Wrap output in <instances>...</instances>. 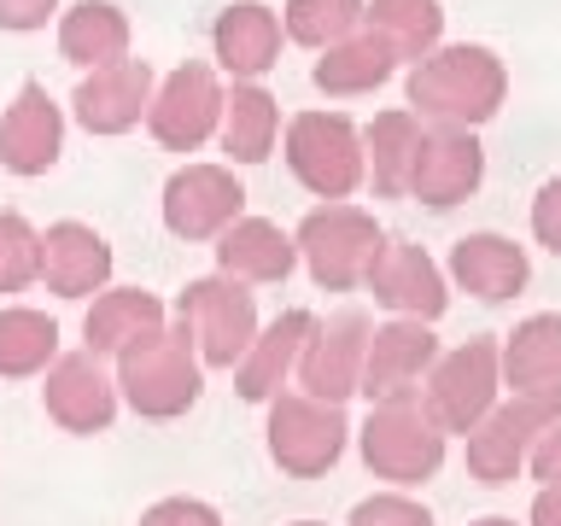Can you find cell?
<instances>
[{
	"instance_id": "cell-1",
	"label": "cell",
	"mask_w": 561,
	"mask_h": 526,
	"mask_svg": "<svg viewBox=\"0 0 561 526\" xmlns=\"http://www.w3.org/2000/svg\"><path fill=\"white\" fill-rule=\"evenodd\" d=\"M403 100V112H415L427 129H480L508 100V65L480 42H438L410 65Z\"/></svg>"
},
{
	"instance_id": "cell-2",
	"label": "cell",
	"mask_w": 561,
	"mask_h": 526,
	"mask_svg": "<svg viewBox=\"0 0 561 526\" xmlns=\"http://www.w3.org/2000/svg\"><path fill=\"white\" fill-rule=\"evenodd\" d=\"M112 380H117V403H129L140 421H175L205 392V368L175 322H164L158 333H147V340H135L123 351Z\"/></svg>"
},
{
	"instance_id": "cell-3",
	"label": "cell",
	"mask_w": 561,
	"mask_h": 526,
	"mask_svg": "<svg viewBox=\"0 0 561 526\" xmlns=\"http://www.w3.org/2000/svg\"><path fill=\"white\" fill-rule=\"evenodd\" d=\"M293 245L322 293H357L386 245V228L375 222V210H363L351 199H322L293 228Z\"/></svg>"
},
{
	"instance_id": "cell-4",
	"label": "cell",
	"mask_w": 561,
	"mask_h": 526,
	"mask_svg": "<svg viewBox=\"0 0 561 526\" xmlns=\"http://www.w3.org/2000/svg\"><path fill=\"white\" fill-rule=\"evenodd\" d=\"M445 445L450 438L421 415L415 398H386V403H368V421L357 427V456L363 468L386 480L392 491H410V485H427L438 468H445Z\"/></svg>"
},
{
	"instance_id": "cell-5",
	"label": "cell",
	"mask_w": 561,
	"mask_h": 526,
	"mask_svg": "<svg viewBox=\"0 0 561 526\" xmlns=\"http://www.w3.org/2000/svg\"><path fill=\"white\" fill-rule=\"evenodd\" d=\"M280 152H287L293 182L316 199H351L368 182L363 129L345 112H298L280 123Z\"/></svg>"
},
{
	"instance_id": "cell-6",
	"label": "cell",
	"mask_w": 561,
	"mask_h": 526,
	"mask_svg": "<svg viewBox=\"0 0 561 526\" xmlns=\"http://www.w3.org/2000/svg\"><path fill=\"white\" fill-rule=\"evenodd\" d=\"M170 322L182 328L199 368H234L245 357V345L257 340V298H252V287H240L228 275H193L175 293Z\"/></svg>"
},
{
	"instance_id": "cell-7",
	"label": "cell",
	"mask_w": 561,
	"mask_h": 526,
	"mask_svg": "<svg viewBox=\"0 0 561 526\" xmlns=\"http://www.w3.org/2000/svg\"><path fill=\"white\" fill-rule=\"evenodd\" d=\"M503 398V368H497V340H462L456 351H438L427 380H421V415L438 433H473V421L491 415V403Z\"/></svg>"
},
{
	"instance_id": "cell-8",
	"label": "cell",
	"mask_w": 561,
	"mask_h": 526,
	"mask_svg": "<svg viewBox=\"0 0 561 526\" xmlns=\"http://www.w3.org/2000/svg\"><path fill=\"white\" fill-rule=\"evenodd\" d=\"M263 445H270V462L287 473V480H322V473L340 468V456L351 445V427H345L340 403L280 392V398H270Z\"/></svg>"
},
{
	"instance_id": "cell-9",
	"label": "cell",
	"mask_w": 561,
	"mask_h": 526,
	"mask_svg": "<svg viewBox=\"0 0 561 526\" xmlns=\"http://www.w3.org/2000/svg\"><path fill=\"white\" fill-rule=\"evenodd\" d=\"M222 77L210 59H187L175 65L164 82H152V100H147V135L158 140L164 152H199L222 123Z\"/></svg>"
},
{
	"instance_id": "cell-10",
	"label": "cell",
	"mask_w": 561,
	"mask_h": 526,
	"mask_svg": "<svg viewBox=\"0 0 561 526\" xmlns=\"http://www.w3.org/2000/svg\"><path fill=\"white\" fill-rule=\"evenodd\" d=\"M368 333H375V322H368V310H357V305H345L333 316H316L310 340H305V351H298V368H293L298 392L345 410V398L363 386Z\"/></svg>"
},
{
	"instance_id": "cell-11",
	"label": "cell",
	"mask_w": 561,
	"mask_h": 526,
	"mask_svg": "<svg viewBox=\"0 0 561 526\" xmlns=\"http://www.w3.org/2000/svg\"><path fill=\"white\" fill-rule=\"evenodd\" d=\"M158 217L175 240H217L245 217V187L234 164H182L158 193Z\"/></svg>"
},
{
	"instance_id": "cell-12",
	"label": "cell",
	"mask_w": 561,
	"mask_h": 526,
	"mask_svg": "<svg viewBox=\"0 0 561 526\" xmlns=\"http://www.w3.org/2000/svg\"><path fill=\"white\" fill-rule=\"evenodd\" d=\"M42 410L70 438L105 433L117 421V380L105 375V357H94V351H59L42 375Z\"/></svg>"
},
{
	"instance_id": "cell-13",
	"label": "cell",
	"mask_w": 561,
	"mask_h": 526,
	"mask_svg": "<svg viewBox=\"0 0 561 526\" xmlns=\"http://www.w3.org/2000/svg\"><path fill=\"white\" fill-rule=\"evenodd\" d=\"M363 287L375 293V305L386 316H410V322H438V316L450 310L445 270H438L433 252H427V245H415V240H392V235H386V245H380V258H375V270H368Z\"/></svg>"
},
{
	"instance_id": "cell-14",
	"label": "cell",
	"mask_w": 561,
	"mask_h": 526,
	"mask_svg": "<svg viewBox=\"0 0 561 526\" xmlns=\"http://www.w3.org/2000/svg\"><path fill=\"white\" fill-rule=\"evenodd\" d=\"M550 410H538V403H520V398H497L491 403V415L485 421H473V433L468 438V473L480 485H515L520 473H526V456H533L538 445V433L550 427Z\"/></svg>"
},
{
	"instance_id": "cell-15",
	"label": "cell",
	"mask_w": 561,
	"mask_h": 526,
	"mask_svg": "<svg viewBox=\"0 0 561 526\" xmlns=\"http://www.w3.org/2000/svg\"><path fill=\"white\" fill-rule=\"evenodd\" d=\"M497 368H503L508 398L561 415V316L538 310L526 322H515V333H503L497 345Z\"/></svg>"
},
{
	"instance_id": "cell-16",
	"label": "cell",
	"mask_w": 561,
	"mask_h": 526,
	"mask_svg": "<svg viewBox=\"0 0 561 526\" xmlns=\"http://www.w3.org/2000/svg\"><path fill=\"white\" fill-rule=\"evenodd\" d=\"M438 357V340H433V322H410V316H392L386 328L368 333V351H363V386L357 392L368 403H386V398H415L427 368Z\"/></svg>"
},
{
	"instance_id": "cell-17",
	"label": "cell",
	"mask_w": 561,
	"mask_h": 526,
	"mask_svg": "<svg viewBox=\"0 0 561 526\" xmlns=\"http://www.w3.org/2000/svg\"><path fill=\"white\" fill-rule=\"evenodd\" d=\"M485 182V147L473 140V129H427L410 170V199L427 210H456L468 205Z\"/></svg>"
},
{
	"instance_id": "cell-18",
	"label": "cell",
	"mask_w": 561,
	"mask_h": 526,
	"mask_svg": "<svg viewBox=\"0 0 561 526\" xmlns=\"http://www.w3.org/2000/svg\"><path fill=\"white\" fill-rule=\"evenodd\" d=\"M65 152V105L42 82H24L0 112V170L7 175H47Z\"/></svg>"
},
{
	"instance_id": "cell-19",
	"label": "cell",
	"mask_w": 561,
	"mask_h": 526,
	"mask_svg": "<svg viewBox=\"0 0 561 526\" xmlns=\"http://www.w3.org/2000/svg\"><path fill=\"white\" fill-rule=\"evenodd\" d=\"M152 82H158L152 65H140V59L100 65L77 82L70 117H77V129H88V135H129V129H140V117H147Z\"/></svg>"
},
{
	"instance_id": "cell-20",
	"label": "cell",
	"mask_w": 561,
	"mask_h": 526,
	"mask_svg": "<svg viewBox=\"0 0 561 526\" xmlns=\"http://www.w3.org/2000/svg\"><path fill=\"white\" fill-rule=\"evenodd\" d=\"M280 47H287V30H280V12H270L263 0H234L210 24V53H217L210 65H217V77L263 82L280 65Z\"/></svg>"
},
{
	"instance_id": "cell-21",
	"label": "cell",
	"mask_w": 561,
	"mask_h": 526,
	"mask_svg": "<svg viewBox=\"0 0 561 526\" xmlns=\"http://www.w3.org/2000/svg\"><path fill=\"white\" fill-rule=\"evenodd\" d=\"M42 287L53 298H94L100 287H112V245L100 228H88L77 217L42 228Z\"/></svg>"
},
{
	"instance_id": "cell-22",
	"label": "cell",
	"mask_w": 561,
	"mask_h": 526,
	"mask_svg": "<svg viewBox=\"0 0 561 526\" xmlns=\"http://www.w3.org/2000/svg\"><path fill=\"white\" fill-rule=\"evenodd\" d=\"M310 328H316L310 310H280L275 322H263L257 340L245 345V357L228 368V375H234V398L240 403H270V398L287 392V380H293V368H298V351H305Z\"/></svg>"
},
{
	"instance_id": "cell-23",
	"label": "cell",
	"mask_w": 561,
	"mask_h": 526,
	"mask_svg": "<svg viewBox=\"0 0 561 526\" xmlns=\"http://www.w3.org/2000/svg\"><path fill=\"white\" fill-rule=\"evenodd\" d=\"M450 281L468 298H480V305H508V298L526 293L533 263H526V245L480 228V235H462L450 245Z\"/></svg>"
},
{
	"instance_id": "cell-24",
	"label": "cell",
	"mask_w": 561,
	"mask_h": 526,
	"mask_svg": "<svg viewBox=\"0 0 561 526\" xmlns=\"http://www.w3.org/2000/svg\"><path fill=\"white\" fill-rule=\"evenodd\" d=\"M293 270H298V245L270 217H240L234 228L217 235V275L240 281V287H275Z\"/></svg>"
},
{
	"instance_id": "cell-25",
	"label": "cell",
	"mask_w": 561,
	"mask_h": 526,
	"mask_svg": "<svg viewBox=\"0 0 561 526\" xmlns=\"http://www.w3.org/2000/svg\"><path fill=\"white\" fill-rule=\"evenodd\" d=\"M170 316H164V298H152L147 287H100L88 298V316H82V351L94 357H123L135 340L158 333Z\"/></svg>"
},
{
	"instance_id": "cell-26",
	"label": "cell",
	"mask_w": 561,
	"mask_h": 526,
	"mask_svg": "<svg viewBox=\"0 0 561 526\" xmlns=\"http://www.w3.org/2000/svg\"><path fill=\"white\" fill-rule=\"evenodd\" d=\"M217 147L228 164H263L280 147V100L263 82H228Z\"/></svg>"
},
{
	"instance_id": "cell-27",
	"label": "cell",
	"mask_w": 561,
	"mask_h": 526,
	"mask_svg": "<svg viewBox=\"0 0 561 526\" xmlns=\"http://www.w3.org/2000/svg\"><path fill=\"white\" fill-rule=\"evenodd\" d=\"M59 24V53L82 70H100V65H117L129 59V12L117 0H70V7L53 18Z\"/></svg>"
},
{
	"instance_id": "cell-28",
	"label": "cell",
	"mask_w": 561,
	"mask_h": 526,
	"mask_svg": "<svg viewBox=\"0 0 561 526\" xmlns=\"http://www.w3.org/2000/svg\"><path fill=\"white\" fill-rule=\"evenodd\" d=\"M421 135L427 123L415 112H375V123L363 129V164H368V187L375 199H410V170L421 152Z\"/></svg>"
},
{
	"instance_id": "cell-29",
	"label": "cell",
	"mask_w": 561,
	"mask_h": 526,
	"mask_svg": "<svg viewBox=\"0 0 561 526\" xmlns=\"http://www.w3.org/2000/svg\"><path fill=\"white\" fill-rule=\"evenodd\" d=\"M392 70H398V59H392V47H386L380 35L351 30L345 42L322 47V59H316L310 77L333 100H357V94H375L380 82H392Z\"/></svg>"
},
{
	"instance_id": "cell-30",
	"label": "cell",
	"mask_w": 561,
	"mask_h": 526,
	"mask_svg": "<svg viewBox=\"0 0 561 526\" xmlns=\"http://www.w3.org/2000/svg\"><path fill=\"white\" fill-rule=\"evenodd\" d=\"M363 30L380 35L398 65H415L445 42V7L438 0H368Z\"/></svg>"
},
{
	"instance_id": "cell-31",
	"label": "cell",
	"mask_w": 561,
	"mask_h": 526,
	"mask_svg": "<svg viewBox=\"0 0 561 526\" xmlns=\"http://www.w3.org/2000/svg\"><path fill=\"white\" fill-rule=\"evenodd\" d=\"M59 357V322L35 305H0V380H35Z\"/></svg>"
},
{
	"instance_id": "cell-32",
	"label": "cell",
	"mask_w": 561,
	"mask_h": 526,
	"mask_svg": "<svg viewBox=\"0 0 561 526\" xmlns=\"http://www.w3.org/2000/svg\"><path fill=\"white\" fill-rule=\"evenodd\" d=\"M363 7L368 0H287L280 7V30H287V42L322 53L333 42H345L351 30H363Z\"/></svg>"
},
{
	"instance_id": "cell-33",
	"label": "cell",
	"mask_w": 561,
	"mask_h": 526,
	"mask_svg": "<svg viewBox=\"0 0 561 526\" xmlns=\"http://www.w3.org/2000/svg\"><path fill=\"white\" fill-rule=\"evenodd\" d=\"M42 275V228L24 210H0V298L30 293Z\"/></svg>"
},
{
	"instance_id": "cell-34",
	"label": "cell",
	"mask_w": 561,
	"mask_h": 526,
	"mask_svg": "<svg viewBox=\"0 0 561 526\" xmlns=\"http://www.w3.org/2000/svg\"><path fill=\"white\" fill-rule=\"evenodd\" d=\"M345 526H433V508L415 503L410 491H375V498L351 508Z\"/></svg>"
},
{
	"instance_id": "cell-35",
	"label": "cell",
	"mask_w": 561,
	"mask_h": 526,
	"mask_svg": "<svg viewBox=\"0 0 561 526\" xmlns=\"http://www.w3.org/2000/svg\"><path fill=\"white\" fill-rule=\"evenodd\" d=\"M135 526H222V515L199 498H158Z\"/></svg>"
},
{
	"instance_id": "cell-36",
	"label": "cell",
	"mask_w": 561,
	"mask_h": 526,
	"mask_svg": "<svg viewBox=\"0 0 561 526\" xmlns=\"http://www.w3.org/2000/svg\"><path fill=\"white\" fill-rule=\"evenodd\" d=\"M533 240L543 245V252L561 258V175H550V182L538 187V199H533Z\"/></svg>"
},
{
	"instance_id": "cell-37",
	"label": "cell",
	"mask_w": 561,
	"mask_h": 526,
	"mask_svg": "<svg viewBox=\"0 0 561 526\" xmlns=\"http://www.w3.org/2000/svg\"><path fill=\"white\" fill-rule=\"evenodd\" d=\"M59 18V0H0V30L7 35H35Z\"/></svg>"
},
{
	"instance_id": "cell-38",
	"label": "cell",
	"mask_w": 561,
	"mask_h": 526,
	"mask_svg": "<svg viewBox=\"0 0 561 526\" xmlns=\"http://www.w3.org/2000/svg\"><path fill=\"white\" fill-rule=\"evenodd\" d=\"M526 468H533L538 485H561V415L538 433V445H533V456H526Z\"/></svg>"
},
{
	"instance_id": "cell-39",
	"label": "cell",
	"mask_w": 561,
	"mask_h": 526,
	"mask_svg": "<svg viewBox=\"0 0 561 526\" xmlns=\"http://www.w3.org/2000/svg\"><path fill=\"white\" fill-rule=\"evenodd\" d=\"M526 526H561V485H538L533 508H526Z\"/></svg>"
},
{
	"instance_id": "cell-40",
	"label": "cell",
	"mask_w": 561,
	"mask_h": 526,
	"mask_svg": "<svg viewBox=\"0 0 561 526\" xmlns=\"http://www.w3.org/2000/svg\"><path fill=\"white\" fill-rule=\"evenodd\" d=\"M468 526H515L508 515H485V521H468Z\"/></svg>"
},
{
	"instance_id": "cell-41",
	"label": "cell",
	"mask_w": 561,
	"mask_h": 526,
	"mask_svg": "<svg viewBox=\"0 0 561 526\" xmlns=\"http://www.w3.org/2000/svg\"><path fill=\"white\" fill-rule=\"evenodd\" d=\"M293 526H328V521H293Z\"/></svg>"
}]
</instances>
